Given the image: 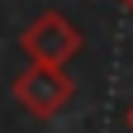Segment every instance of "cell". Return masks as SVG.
Masks as SVG:
<instances>
[{
	"label": "cell",
	"mask_w": 133,
	"mask_h": 133,
	"mask_svg": "<svg viewBox=\"0 0 133 133\" xmlns=\"http://www.w3.org/2000/svg\"><path fill=\"white\" fill-rule=\"evenodd\" d=\"M76 81L66 76V66H48V62H29L14 76V100L33 114V119H52L71 105Z\"/></svg>",
	"instance_id": "cell-1"
},
{
	"label": "cell",
	"mask_w": 133,
	"mask_h": 133,
	"mask_svg": "<svg viewBox=\"0 0 133 133\" xmlns=\"http://www.w3.org/2000/svg\"><path fill=\"white\" fill-rule=\"evenodd\" d=\"M19 48L29 62H48V66H66L81 48H86V38H81V29L66 19V14L57 10H43L38 19H33L24 33H19Z\"/></svg>",
	"instance_id": "cell-2"
},
{
	"label": "cell",
	"mask_w": 133,
	"mask_h": 133,
	"mask_svg": "<svg viewBox=\"0 0 133 133\" xmlns=\"http://www.w3.org/2000/svg\"><path fill=\"white\" fill-rule=\"evenodd\" d=\"M119 5H124V10H128V14H133V0H119Z\"/></svg>",
	"instance_id": "cell-3"
},
{
	"label": "cell",
	"mask_w": 133,
	"mask_h": 133,
	"mask_svg": "<svg viewBox=\"0 0 133 133\" xmlns=\"http://www.w3.org/2000/svg\"><path fill=\"white\" fill-rule=\"evenodd\" d=\"M128 128H133V105H128Z\"/></svg>",
	"instance_id": "cell-4"
}]
</instances>
